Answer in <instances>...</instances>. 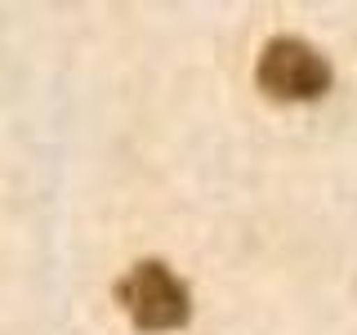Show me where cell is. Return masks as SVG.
<instances>
[{
	"label": "cell",
	"mask_w": 357,
	"mask_h": 335,
	"mask_svg": "<svg viewBox=\"0 0 357 335\" xmlns=\"http://www.w3.org/2000/svg\"><path fill=\"white\" fill-rule=\"evenodd\" d=\"M116 304L139 331H178L192 318V295L161 260H139L116 282Z\"/></svg>",
	"instance_id": "obj_1"
},
{
	"label": "cell",
	"mask_w": 357,
	"mask_h": 335,
	"mask_svg": "<svg viewBox=\"0 0 357 335\" xmlns=\"http://www.w3.org/2000/svg\"><path fill=\"white\" fill-rule=\"evenodd\" d=\"M255 81H259L264 94L282 98V103H308V98H321L335 81L331 59L321 50H312L308 40L295 36H277L264 45L259 63H255Z\"/></svg>",
	"instance_id": "obj_2"
}]
</instances>
